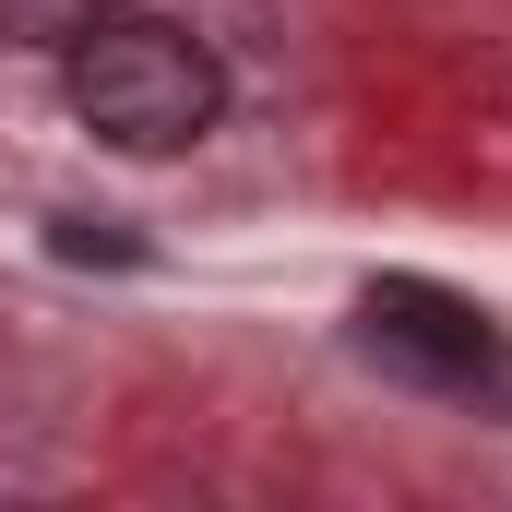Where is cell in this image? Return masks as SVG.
<instances>
[{
    "mask_svg": "<svg viewBox=\"0 0 512 512\" xmlns=\"http://www.w3.org/2000/svg\"><path fill=\"white\" fill-rule=\"evenodd\" d=\"M60 96L108 155H191L227 120V60L179 24V12H96L60 48Z\"/></svg>",
    "mask_w": 512,
    "mask_h": 512,
    "instance_id": "cell-1",
    "label": "cell"
},
{
    "mask_svg": "<svg viewBox=\"0 0 512 512\" xmlns=\"http://www.w3.org/2000/svg\"><path fill=\"white\" fill-rule=\"evenodd\" d=\"M358 346L382 358L393 382H417V393H489V382H501V334H489V310L453 298V286H429V274L358 286Z\"/></svg>",
    "mask_w": 512,
    "mask_h": 512,
    "instance_id": "cell-2",
    "label": "cell"
},
{
    "mask_svg": "<svg viewBox=\"0 0 512 512\" xmlns=\"http://www.w3.org/2000/svg\"><path fill=\"white\" fill-rule=\"evenodd\" d=\"M96 12H120V0H0V48H48L60 60Z\"/></svg>",
    "mask_w": 512,
    "mask_h": 512,
    "instance_id": "cell-3",
    "label": "cell"
},
{
    "mask_svg": "<svg viewBox=\"0 0 512 512\" xmlns=\"http://www.w3.org/2000/svg\"><path fill=\"white\" fill-rule=\"evenodd\" d=\"M60 262H143V239H108V215H60Z\"/></svg>",
    "mask_w": 512,
    "mask_h": 512,
    "instance_id": "cell-4",
    "label": "cell"
}]
</instances>
